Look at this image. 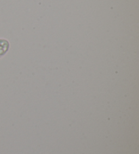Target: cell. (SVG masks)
Listing matches in <instances>:
<instances>
[{
  "mask_svg": "<svg viewBox=\"0 0 139 154\" xmlns=\"http://www.w3.org/2000/svg\"><path fill=\"white\" fill-rule=\"evenodd\" d=\"M10 42L4 38H0V58L4 56L10 49Z\"/></svg>",
  "mask_w": 139,
  "mask_h": 154,
  "instance_id": "obj_1",
  "label": "cell"
}]
</instances>
